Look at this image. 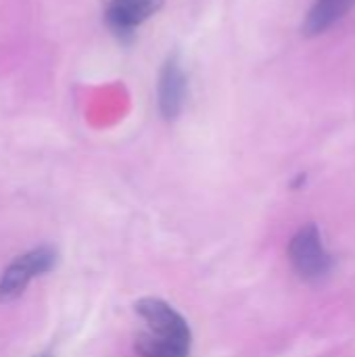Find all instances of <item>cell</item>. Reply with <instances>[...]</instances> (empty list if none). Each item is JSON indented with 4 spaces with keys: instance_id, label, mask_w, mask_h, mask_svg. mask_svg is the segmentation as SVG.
<instances>
[{
    "instance_id": "6da1fadb",
    "label": "cell",
    "mask_w": 355,
    "mask_h": 357,
    "mask_svg": "<svg viewBox=\"0 0 355 357\" xmlns=\"http://www.w3.org/2000/svg\"><path fill=\"white\" fill-rule=\"evenodd\" d=\"M56 266V251L52 247H36L6 266L0 276V301L8 303L19 299L29 282L42 274H48Z\"/></svg>"
},
{
    "instance_id": "7a4b0ae2",
    "label": "cell",
    "mask_w": 355,
    "mask_h": 357,
    "mask_svg": "<svg viewBox=\"0 0 355 357\" xmlns=\"http://www.w3.org/2000/svg\"><path fill=\"white\" fill-rule=\"evenodd\" d=\"M289 257L297 274L305 280H320L333 268V257L322 243V234L314 224L303 226L289 245Z\"/></svg>"
},
{
    "instance_id": "3957f363",
    "label": "cell",
    "mask_w": 355,
    "mask_h": 357,
    "mask_svg": "<svg viewBox=\"0 0 355 357\" xmlns=\"http://www.w3.org/2000/svg\"><path fill=\"white\" fill-rule=\"evenodd\" d=\"M136 312L151 326L153 335L190 345V328L186 320L165 301L153 299V297L140 299L136 303Z\"/></svg>"
},
{
    "instance_id": "277c9868",
    "label": "cell",
    "mask_w": 355,
    "mask_h": 357,
    "mask_svg": "<svg viewBox=\"0 0 355 357\" xmlns=\"http://www.w3.org/2000/svg\"><path fill=\"white\" fill-rule=\"evenodd\" d=\"M163 0H111L107 6V25L119 38H128L146 21Z\"/></svg>"
},
{
    "instance_id": "5b68a950",
    "label": "cell",
    "mask_w": 355,
    "mask_h": 357,
    "mask_svg": "<svg viewBox=\"0 0 355 357\" xmlns=\"http://www.w3.org/2000/svg\"><path fill=\"white\" fill-rule=\"evenodd\" d=\"M159 111L165 119H176L186 96V75L178 56H169L159 73Z\"/></svg>"
},
{
    "instance_id": "8992f818",
    "label": "cell",
    "mask_w": 355,
    "mask_h": 357,
    "mask_svg": "<svg viewBox=\"0 0 355 357\" xmlns=\"http://www.w3.org/2000/svg\"><path fill=\"white\" fill-rule=\"evenodd\" d=\"M354 4L355 0H316L303 23V33L305 36L324 33L328 27H333L337 21L345 17Z\"/></svg>"
},
{
    "instance_id": "52a82bcc",
    "label": "cell",
    "mask_w": 355,
    "mask_h": 357,
    "mask_svg": "<svg viewBox=\"0 0 355 357\" xmlns=\"http://www.w3.org/2000/svg\"><path fill=\"white\" fill-rule=\"evenodd\" d=\"M136 351L142 357H188L190 345L157 337L153 333L140 335L136 341Z\"/></svg>"
},
{
    "instance_id": "ba28073f",
    "label": "cell",
    "mask_w": 355,
    "mask_h": 357,
    "mask_svg": "<svg viewBox=\"0 0 355 357\" xmlns=\"http://www.w3.org/2000/svg\"><path fill=\"white\" fill-rule=\"evenodd\" d=\"M38 357H50L48 354H42V356H38Z\"/></svg>"
}]
</instances>
